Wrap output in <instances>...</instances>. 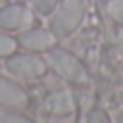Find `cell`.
I'll return each instance as SVG.
<instances>
[{
	"label": "cell",
	"instance_id": "9c48e42d",
	"mask_svg": "<svg viewBox=\"0 0 123 123\" xmlns=\"http://www.w3.org/2000/svg\"><path fill=\"white\" fill-rule=\"evenodd\" d=\"M107 13L118 25H123V0H111L107 4Z\"/></svg>",
	"mask_w": 123,
	"mask_h": 123
},
{
	"label": "cell",
	"instance_id": "6da1fadb",
	"mask_svg": "<svg viewBox=\"0 0 123 123\" xmlns=\"http://www.w3.org/2000/svg\"><path fill=\"white\" fill-rule=\"evenodd\" d=\"M47 65L63 80L71 81V83H81L87 81V71H85L83 63L74 56L73 53L65 49H49L47 51Z\"/></svg>",
	"mask_w": 123,
	"mask_h": 123
},
{
	"label": "cell",
	"instance_id": "7c38bea8",
	"mask_svg": "<svg viewBox=\"0 0 123 123\" xmlns=\"http://www.w3.org/2000/svg\"><path fill=\"white\" fill-rule=\"evenodd\" d=\"M85 119H87V121H91V123H107V121H109V116H107V112H105V109H101V107H92V109H89Z\"/></svg>",
	"mask_w": 123,
	"mask_h": 123
},
{
	"label": "cell",
	"instance_id": "30bf717a",
	"mask_svg": "<svg viewBox=\"0 0 123 123\" xmlns=\"http://www.w3.org/2000/svg\"><path fill=\"white\" fill-rule=\"evenodd\" d=\"M16 47H18V42H16L15 38L4 35V33H0V58L13 54L16 51Z\"/></svg>",
	"mask_w": 123,
	"mask_h": 123
},
{
	"label": "cell",
	"instance_id": "5b68a950",
	"mask_svg": "<svg viewBox=\"0 0 123 123\" xmlns=\"http://www.w3.org/2000/svg\"><path fill=\"white\" fill-rule=\"evenodd\" d=\"M16 42L27 51H49L56 43V35L47 29H27L18 35Z\"/></svg>",
	"mask_w": 123,
	"mask_h": 123
},
{
	"label": "cell",
	"instance_id": "8fae6325",
	"mask_svg": "<svg viewBox=\"0 0 123 123\" xmlns=\"http://www.w3.org/2000/svg\"><path fill=\"white\" fill-rule=\"evenodd\" d=\"M33 4H35V9L40 15L47 16V15H53L54 9L58 7V0H33Z\"/></svg>",
	"mask_w": 123,
	"mask_h": 123
},
{
	"label": "cell",
	"instance_id": "52a82bcc",
	"mask_svg": "<svg viewBox=\"0 0 123 123\" xmlns=\"http://www.w3.org/2000/svg\"><path fill=\"white\" fill-rule=\"evenodd\" d=\"M49 111L54 116H69L74 112V103L69 92H58L49 98Z\"/></svg>",
	"mask_w": 123,
	"mask_h": 123
},
{
	"label": "cell",
	"instance_id": "7a4b0ae2",
	"mask_svg": "<svg viewBox=\"0 0 123 123\" xmlns=\"http://www.w3.org/2000/svg\"><path fill=\"white\" fill-rule=\"evenodd\" d=\"M85 15L83 0H63L58 9H54L53 20H51V31L58 38L69 36L73 31L81 24Z\"/></svg>",
	"mask_w": 123,
	"mask_h": 123
},
{
	"label": "cell",
	"instance_id": "3957f363",
	"mask_svg": "<svg viewBox=\"0 0 123 123\" xmlns=\"http://www.w3.org/2000/svg\"><path fill=\"white\" fill-rule=\"evenodd\" d=\"M7 71L16 78L22 80H36L42 78L47 73V60L38 54H27V53H18V54H9L6 60Z\"/></svg>",
	"mask_w": 123,
	"mask_h": 123
},
{
	"label": "cell",
	"instance_id": "5bb4252c",
	"mask_svg": "<svg viewBox=\"0 0 123 123\" xmlns=\"http://www.w3.org/2000/svg\"><path fill=\"white\" fill-rule=\"evenodd\" d=\"M2 2H4V0H0V4H2Z\"/></svg>",
	"mask_w": 123,
	"mask_h": 123
},
{
	"label": "cell",
	"instance_id": "277c9868",
	"mask_svg": "<svg viewBox=\"0 0 123 123\" xmlns=\"http://www.w3.org/2000/svg\"><path fill=\"white\" fill-rule=\"evenodd\" d=\"M0 105L7 109H25L29 105L27 91L16 81L6 76H0Z\"/></svg>",
	"mask_w": 123,
	"mask_h": 123
},
{
	"label": "cell",
	"instance_id": "ba28073f",
	"mask_svg": "<svg viewBox=\"0 0 123 123\" xmlns=\"http://www.w3.org/2000/svg\"><path fill=\"white\" fill-rule=\"evenodd\" d=\"M0 123H31L25 114L18 112V109L13 111H0Z\"/></svg>",
	"mask_w": 123,
	"mask_h": 123
},
{
	"label": "cell",
	"instance_id": "4fadbf2b",
	"mask_svg": "<svg viewBox=\"0 0 123 123\" xmlns=\"http://www.w3.org/2000/svg\"><path fill=\"white\" fill-rule=\"evenodd\" d=\"M116 43H118L119 53L123 54V29H119V31H118V35H116Z\"/></svg>",
	"mask_w": 123,
	"mask_h": 123
},
{
	"label": "cell",
	"instance_id": "8992f818",
	"mask_svg": "<svg viewBox=\"0 0 123 123\" xmlns=\"http://www.w3.org/2000/svg\"><path fill=\"white\" fill-rule=\"evenodd\" d=\"M31 22V13L24 4H9L0 9V29L18 31L27 27Z\"/></svg>",
	"mask_w": 123,
	"mask_h": 123
}]
</instances>
